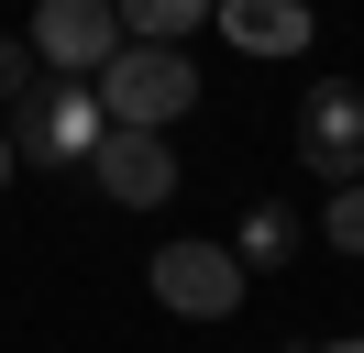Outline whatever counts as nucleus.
<instances>
[{
    "label": "nucleus",
    "mask_w": 364,
    "mask_h": 353,
    "mask_svg": "<svg viewBox=\"0 0 364 353\" xmlns=\"http://www.w3.org/2000/svg\"><path fill=\"white\" fill-rule=\"evenodd\" d=\"M100 110H111V132H166L199 110V66H188V44H122L111 66H100Z\"/></svg>",
    "instance_id": "obj_1"
},
{
    "label": "nucleus",
    "mask_w": 364,
    "mask_h": 353,
    "mask_svg": "<svg viewBox=\"0 0 364 353\" xmlns=\"http://www.w3.org/2000/svg\"><path fill=\"white\" fill-rule=\"evenodd\" d=\"M11 154H23V166H77L89 176V154L111 144V110H100V78H45L33 88L23 110H11Z\"/></svg>",
    "instance_id": "obj_2"
},
{
    "label": "nucleus",
    "mask_w": 364,
    "mask_h": 353,
    "mask_svg": "<svg viewBox=\"0 0 364 353\" xmlns=\"http://www.w3.org/2000/svg\"><path fill=\"white\" fill-rule=\"evenodd\" d=\"M144 276H155V298L177 309V320H232V309L254 298V265L232 254V243H166Z\"/></svg>",
    "instance_id": "obj_3"
},
{
    "label": "nucleus",
    "mask_w": 364,
    "mask_h": 353,
    "mask_svg": "<svg viewBox=\"0 0 364 353\" xmlns=\"http://www.w3.org/2000/svg\"><path fill=\"white\" fill-rule=\"evenodd\" d=\"M122 0H33V66L45 78H100L122 56Z\"/></svg>",
    "instance_id": "obj_4"
},
{
    "label": "nucleus",
    "mask_w": 364,
    "mask_h": 353,
    "mask_svg": "<svg viewBox=\"0 0 364 353\" xmlns=\"http://www.w3.org/2000/svg\"><path fill=\"white\" fill-rule=\"evenodd\" d=\"M298 176H331V188H364V88H309L298 100Z\"/></svg>",
    "instance_id": "obj_5"
},
{
    "label": "nucleus",
    "mask_w": 364,
    "mask_h": 353,
    "mask_svg": "<svg viewBox=\"0 0 364 353\" xmlns=\"http://www.w3.org/2000/svg\"><path fill=\"white\" fill-rule=\"evenodd\" d=\"M89 188L111 199V210H166V199H177V154H166V132H111V144L89 154Z\"/></svg>",
    "instance_id": "obj_6"
},
{
    "label": "nucleus",
    "mask_w": 364,
    "mask_h": 353,
    "mask_svg": "<svg viewBox=\"0 0 364 353\" xmlns=\"http://www.w3.org/2000/svg\"><path fill=\"white\" fill-rule=\"evenodd\" d=\"M320 22L309 0H221V44H243V56H298Z\"/></svg>",
    "instance_id": "obj_7"
},
{
    "label": "nucleus",
    "mask_w": 364,
    "mask_h": 353,
    "mask_svg": "<svg viewBox=\"0 0 364 353\" xmlns=\"http://www.w3.org/2000/svg\"><path fill=\"white\" fill-rule=\"evenodd\" d=\"M199 22H221V0H122V33L133 44H188Z\"/></svg>",
    "instance_id": "obj_8"
},
{
    "label": "nucleus",
    "mask_w": 364,
    "mask_h": 353,
    "mask_svg": "<svg viewBox=\"0 0 364 353\" xmlns=\"http://www.w3.org/2000/svg\"><path fill=\"white\" fill-rule=\"evenodd\" d=\"M33 88H45V66H33V33H0V122L23 110Z\"/></svg>",
    "instance_id": "obj_9"
},
{
    "label": "nucleus",
    "mask_w": 364,
    "mask_h": 353,
    "mask_svg": "<svg viewBox=\"0 0 364 353\" xmlns=\"http://www.w3.org/2000/svg\"><path fill=\"white\" fill-rule=\"evenodd\" d=\"M287 243H298V221H287V210L265 199V210H254L243 232H232V254H243V265H265V254H287Z\"/></svg>",
    "instance_id": "obj_10"
},
{
    "label": "nucleus",
    "mask_w": 364,
    "mask_h": 353,
    "mask_svg": "<svg viewBox=\"0 0 364 353\" xmlns=\"http://www.w3.org/2000/svg\"><path fill=\"white\" fill-rule=\"evenodd\" d=\"M320 232H331V254H353V265H364V188H331Z\"/></svg>",
    "instance_id": "obj_11"
},
{
    "label": "nucleus",
    "mask_w": 364,
    "mask_h": 353,
    "mask_svg": "<svg viewBox=\"0 0 364 353\" xmlns=\"http://www.w3.org/2000/svg\"><path fill=\"white\" fill-rule=\"evenodd\" d=\"M11 176H23V154H11V132H0V188H11Z\"/></svg>",
    "instance_id": "obj_12"
},
{
    "label": "nucleus",
    "mask_w": 364,
    "mask_h": 353,
    "mask_svg": "<svg viewBox=\"0 0 364 353\" xmlns=\"http://www.w3.org/2000/svg\"><path fill=\"white\" fill-rule=\"evenodd\" d=\"M309 353H364V331H342V342H309Z\"/></svg>",
    "instance_id": "obj_13"
}]
</instances>
